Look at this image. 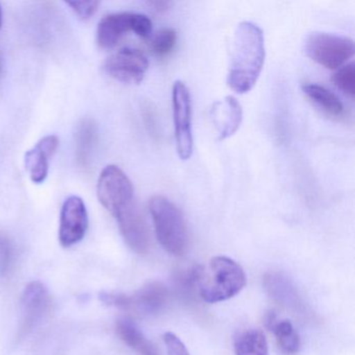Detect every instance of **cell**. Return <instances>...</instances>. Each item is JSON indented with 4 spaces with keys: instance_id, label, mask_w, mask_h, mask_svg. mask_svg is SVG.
I'll return each mask as SVG.
<instances>
[{
    "instance_id": "1",
    "label": "cell",
    "mask_w": 355,
    "mask_h": 355,
    "mask_svg": "<svg viewBox=\"0 0 355 355\" xmlns=\"http://www.w3.org/2000/svg\"><path fill=\"white\" fill-rule=\"evenodd\" d=\"M265 59L263 31L250 21L239 24L230 43L228 87L238 94L252 90L261 76Z\"/></svg>"
},
{
    "instance_id": "2",
    "label": "cell",
    "mask_w": 355,
    "mask_h": 355,
    "mask_svg": "<svg viewBox=\"0 0 355 355\" xmlns=\"http://www.w3.org/2000/svg\"><path fill=\"white\" fill-rule=\"evenodd\" d=\"M246 284L240 263L227 257H215L201 268L198 292L207 303L223 302L238 295Z\"/></svg>"
},
{
    "instance_id": "3",
    "label": "cell",
    "mask_w": 355,
    "mask_h": 355,
    "mask_svg": "<svg viewBox=\"0 0 355 355\" xmlns=\"http://www.w3.org/2000/svg\"><path fill=\"white\" fill-rule=\"evenodd\" d=\"M148 207L159 244L170 254L184 255L188 250L189 234L182 211L162 195L151 197Z\"/></svg>"
},
{
    "instance_id": "4",
    "label": "cell",
    "mask_w": 355,
    "mask_h": 355,
    "mask_svg": "<svg viewBox=\"0 0 355 355\" xmlns=\"http://www.w3.org/2000/svg\"><path fill=\"white\" fill-rule=\"evenodd\" d=\"M304 53L326 69H338L354 55V42L338 35L311 33L305 38Z\"/></svg>"
},
{
    "instance_id": "5",
    "label": "cell",
    "mask_w": 355,
    "mask_h": 355,
    "mask_svg": "<svg viewBox=\"0 0 355 355\" xmlns=\"http://www.w3.org/2000/svg\"><path fill=\"white\" fill-rule=\"evenodd\" d=\"M97 196L103 207L114 217L136 202L132 182L115 165L107 166L101 171L97 182Z\"/></svg>"
},
{
    "instance_id": "6",
    "label": "cell",
    "mask_w": 355,
    "mask_h": 355,
    "mask_svg": "<svg viewBox=\"0 0 355 355\" xmlns=\"http://www.w3.org/2000/svg\"><path fill=\"white\" fill-rule=\"evenodd\" d=\"M130 32L140 38H149L153 34V22L143 14H110L99 22L97 43L101 49H113Z\"/></svg>"
},
{
    "instance_id": "7",
    "label": "cell",
    "mask_w": 355,
    "mask_h": 355,
    "mask_svg": "<svg viewBox=\"0 0 355 355\" xmlns=\"http://www.w3.org/2000/svg\"><path fill=\"white\" fill-rule=\"evenodd\" d=\"M167 299V288L159 282L146 284L132 295L107 292L101 294V300L105 304L141 315L159 313L165 306Z\"/></svg>"
},
{
    "instance_id": "8",
    "label": "cell",
    "mask_w": 355,
    "mask_h": 355,
    "mask_svg": "<svg viewBox=\"0 0 355 355\" xmlns=\"http://www.w3.org/2000/svg\"><path fill=\"white\" fill-rule=\"evenodd\" d=\"M174 132L176 150L180 159H190L194 148L192 130V101L190 91L182 80L174 83L172 89Z\"/></svg>"
},
{
    "instance_id": "9",
    "label": "cell",
    "mask_w": 355,
    "mask_h": 355,
    "mask_svg": "<svg viewBox=\"0 0 355 355\" xmlns=\"http://www.w3.org/2000/svg\"><path fill=\"white\" fill-rule=\"evenodd\" d=\"M149 61L137 49L124 47L107 58L105 70L114 80L128 85H139L144 80Z\"/></svg>"
},
{
    "instance_id": "10",
    "label": "cell",
    "mask_w": 355,
    "mask_h": 355,
    "mask_svg": "<svg viewBox=\"0 0 355 355\" xmlns=\"http://www.w3.org/2000/svg\"><path fill=\"white\" fill-rule=\"evenodd\" d=\"M89 226L88 211L84 200L70 196L64 201L60 218L59 240L62 246L71 247L86 236Z\"/></svg>"
},
{
    "instance_id": "11",
    "label": "cell",
    "mask_w": 355,
    "mask_h": 355,
    "mask_svg": "<svg viewBox=\"0 0 355 355\" xmlns=\"http://www.w3.org/2000/svg\"><path fill=\"white\" fill-rule=\"evenodd\" d=\"M115 218L117 219L120 232L128 247L138 254L148 252L150 236L144 218L137 203L135 202L118 214Z\"/></svg>"
},
{
    "instance_id": "12",
    "label": "cell",
    "mask_w": 355,
    "mask_h": 355,
    "mask_svg": "<svg viewBox=\"0 0 355 355\" xmlns=\"http://www.w3.org/2000/svg\"><path fill=\"white\" fill-rule=\"evenodd\" d=\"M209 116L219 140H226L240 128L243 121L242 105L236 97L226 96L214 103Z\"/></svg>"
},
{
    "instance_id": "13",
    "label": "cell",
    "mask_w": 355,
    "mask_h": 355,
    "mask_svg": "<svg viewBox=\"0 0 355 355\" xmlns=\"http://www.w3.org/2000/svg\"><path fill=\"white\" fill-rule=\"evenodd\" d=\"M21 334H28L46 311L49 304V294L46 286L40 282H32L22 294Z\"/></svg>"
},
{
    "instance_id": "14",
    "label": "cell",
    "mask_w": 355,
    "mask_h": 355,
    "mask_svg": "<svg viewBox=\"0 0 355 355\" xmlns=\"http://www.w3.org/2000/svg\"><path fill=\"white\" fill-rule=\"evenodd\" d=\"M60 141L57 136L49 135L41 139L36 146L26 153L24 163L30 174L31 180L35 184H42L49 175V161L57 153Z\"/></svg>"
},
{
    "instance_id": "15",
    "label": "cell",
    "mask_w": 355,
    "mask_h": 355,
    "mask_svg": "<svg viewBox=\"0 0 355 355\" xmlns=\"http://www.w3.org/2000/svg\"><path fill=\"white\" fill-rule=\"evenodd\" d=\"M263 284L270 296L280 304L296 311H299L302 307V303L296 288L286 276L277 272H271L265 276Z\"/></svg>"
},
{
    "instance_id": "16",
    "label": "cell",
    "mask_w": 355,
    "mask_h": 355,
    "mask_svg": "<svg viewBox=\"0 0 355 355\" xmlns=\"http://www.w3.org/2000/svg\"><path fill=\"white\" fill-rule=\"evenodd\" d=\"M267 326L274 338L278 348L284 355H295L300 350L301 342L294 326L288 320L277 319L275 313H269Z\"/></svg>"
},
{
    "instance_id": "17",
    "label": "cell",
    "mask_w": 355,
    "mask_h": 355,
    "mask_svg": "<svg viewBox=\"0 0 355 355\" xmlns=\"http://www.w3.org/2000/svg\"><path fill=\"white\" fill-rule=\"evenodd\" d=\"M234 350L236 355H269V345L263 330L248 327L234 336Z\"/></svg>"
},
{
    "instance_id": "18",
    "label": "cell",
    "mask_w": 355,
    "mask_h": 355,
    "mask_svg": "<svg viewBox=\"0 0 355 355\" xmlns=\"http://www.w3.org/2000/svg\"><path fill=\"white\" fill-rule=\"evenodd\" d=\"M305 96L324 113L338 117L344 112V105L338 96L325 87L318 84H307L302 87Z\"/></svg>"
},
{
    "instance_id": "19",
    "label": "cell",
    "mask_w": 355,
    "mask_h": 355,
    "mask_svg": "<svg viewBox=\"0 0 355 355\" xmlns=\"http://www.w3.org/2000/svg\"><path fill=\"white\" fill-rule=\"evenodd\" d=\"M116 330L120 338L139 354L159 355L153 345L130 320H119Z\"/></svg>"
},
{
    "instance_id": "20",
    "label": "cell",
    "mask_w": 355,
    "mask_h": 355,
    "mask_svg": "<svg viewBox=\"0 0 355 355\" xmlns=\"http://www.w3.org/2000/svg\"><path fill=\"white\" fill-rule=\"evenodd\" d=\"M96 125L91 119H84L78 125L76 132V157L80 165L86 166L90 161L95 142Z\"/></svg>"
},
{
    "instance_id": "21",
    "label": "cell",
    "mask_w": 355,
    "mask_h": 355,
    "mask_svg": "<svg viewBox=\"0 0 355 355\" xmlns=\"http://www.w3.org/2000/svg\"><path fill=\"white\" fill-rule=\"evenodd\" d=\"M334 86L342 91L351 99L355 96V67L354 63H349L338 68V71L332 76Z\"/></svg>"
},
{
    "instance_id": "22",
    "label": "cell",
    "mask_w": 355,
    "mask_h": 355,
    "mask_svg": "<svg viewBox=\"0 0 355 355\" xmlns=\"http://www.w3.org/2000/svg\"><path fill=\"white\" fill-rule=\"evenodd\" d=\"M178 41V34L172 28H163L153 36L151 51L159 57H165L173 51Z\"/></svg>"
},
{
    "instance_id": "23",
    "label": "cell",
    "mask_w": 355,
    "mask_h": 355,
    "mask_svg": "<svg viewBox=\"0 0 355 355\" xmlns=\"http://www.w3.org/2000/svg\"><path fill=\"white\" fill-rule=\"evenodd\" d=\"M13 257V246L9 236L0 234V277L7 274Z\"/></svg>"
},
{
    "instance_id": "24",
    "label": "cell",
    "mask_w": 355,
    "mask_h": 355,
    "mask_svg": "<svg viewBox=\"0 0 355 355\" xmlns=\"http://www.w3.org/2000/svg\"><path fill=\"white\" fill-rule=\"evenodd\" d=\"M66 5L69 6L78 17L82 19H89L97 11L99 3L94 0L92 1H67Z\"/></svg>"
},
{
    "instance_id": "25",
    "label": "cell",
    "mask_w": 355,
    "mask_h": 355,
    "mask_svg": "<svg viewBox=\"0 0 355 355\" xmlns=\"http://www.w3.org/2000/svg\"><path fill=\"white\" fill-rule=\"evenodd\" d=\"M164 342L168 355H190L182 340L173 332H166L164 334Z\"/></svg>"
},
{
    "instance_id": "26",
    "label": "cell",
    "mask_w": 355,
    "mask_h": 355,
    "mask_svg": "<svg viewBox=\"0 0 355 355\" xmlns=\"http://www.w3.org/2000/svg\"><path fill=\"white\" fill-rule=\"evenodd\" d=\"M151 5L155 8L157 11L163 12L168 9L170 3H166V1H155V3H151Z\"/></svg>"
},
{
    "instance_id": "27",
    "label": "cell",
    "mask_w": 355,
    "mask_h": 355,
    "mask_svg": "<svg viewBox=\"0 0 355 355\" xmlns=\"http://www.w3.org/2000/svg\"><path fill=\"white\" fill-rule=\"evenodd\" d=\"M1 26H3V9L0 7V30H1Z\"/></svg>"
},
{
    "instance_id": "28",
    "label": "cell",
    "mask_w": 355,
    "mask_h": 355,
    "mask_svg": "<svg viewBox=\"0 0 355 355\" xmlns=\"http://www.w3.org/2000/svg\"><path fill=\"white\" fill-rule=\"evenodd\" d=\"M0 73H1V60H0Z\"/></svg>"
}]
</instances>
